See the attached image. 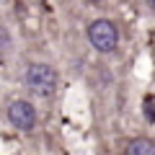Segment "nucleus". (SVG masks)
Here are the masks:
<instances>
[{"label": "nucleus", "mask_w": 155, "mask_h": 155, "mask_svg": "<svg viewBox=\"0 0 155 155\" xmlns=\"http://www.w3.org/2000/svg\"><path fill=\"white\" fill-rule=\"evenodd\" d=\"M127 155H155V145L150 142V140H134V142L127 145V150H124Z\"/></svg>", "instance_id": "4"}, {"label": "nucleus", "mask_w": 155, "mask_h": 155, "mask_svg": "<svg viewBox=\"0 0 155 155\" xmlns=\"http://www.w3.org/2000/svg\"><path fill=\"white\" fill-rule=\"evenodd\" d=\"M8 44H11V34H8L5 26H0V49H5Z\"/></svg>", "instance_id": "6"}, {"label": "nucleus", "mask_w": 155, "mask_h": 155, "mask_svg": "<svg viewBox=\"0 0 155 155\" xmlns=\"http://www.w3.org/2000/svg\"><path fill=\"white\" fill-rule=\"evenodd\" d=\"M91 3H101V0H91Z\"/></svg>", "instance_id": "7"}, {"label": "nucleus", "mask_w": 155, "mask_h": 155, "mask_svg": "<svg viewBox=\"0 0 155 155\" xmlns=\"http://www.w3.org/2000/svg\"><path fill=\"white\" fill-rule=\"evenodd\" d=\"M23 80H26V88L31 91L34 96H39V98H49L57 91V72L52 70L49 65H41V62L28 65Z\"/></svg>", "instance_id": "1"}, {"label": "nucleus", "mask_w": 155, "mask_h": 155, "mask_svg": "<svg viewBox=\"0 0 155 155\" xmlns=\"http://www.w3.org/2000/svg\"><path fill=\"white\" fill-rule=\"evenodd\" d=\"M142 111H145L147 124H155V98H153V96H147V98L142 101Z\"/></svg>", "instance_id": "5"}, {"label": "nucleus", "mask_w": 155, "mask_h": 155, "mask_svg": "<svg viewBox=\"0 0 155 155\" xmlns=\"http://www.w3.org/2000/svg\"><path fill=\"white\" fill-rule=\"evenodd\" d=\"M88 41L98 52H114L119 44V28L106 18H98L88 26Z\"/></svg>", "instance_id": "2"}, {"label": "nucleus", "mask_w": 155, "mask_h": 155, "mask_svg": "<svg viewBox=\"0 0 155 155\" xmlns=\"http://www.w3.org/2000/svg\"><path fill=\"white\" fill-rule=\"evenodd\" d=\"M8 122L21 132H31L36 127V111L28 101H13L8 106Z\"/></svg>", "instance_id": "3"}]
</instances>
